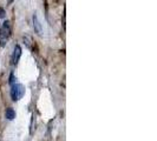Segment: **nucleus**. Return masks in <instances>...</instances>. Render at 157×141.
Listing matches in <instances>:
<instances>
[{"label":"nucleus","mask_w":157,"mask_h":141,"mask_svg":"<svg viewBox=\"0 0 157 141\" xmlns=\"http://www.w3.org/2000/svg\"><path fill=\"white\" fill-rule=\"evenodd\" d=\"M6 16V12H5V9L2 7H0V19H2V18H5Z\"/></svg>","instance_id":"6e6552de"},{"label":"nucleus","mask_w":157,"mask_h":141,"mask_svg":"<svg viewBox=\"0 0 157 141\" xmlns=\"http://www.w3.org/2000/svg\"><path fill=\"white\" fill-rule=\"evenodd\" d=\"M25 94V87L21 84H13L11 87V98L13 101H19Z\"/></svg>","instance_id":"f03ea898"},{"label":"nucleus","mask_w":157,"mask_h":141,"mask_svg":"<svg viewBox=\"0 0 157 141\" xmlns=\"http://www.w3.org/2000/svg\"><path fill=\"white\" fill-rule=\"evenodd\" d=\"M24 42L27 47H31V39L29 37H24Z\"/></svg>","instance_id":"423d86ee"},{"label":"nucleus","mask_w":157,"mask_h":141,"mask_svg":"<svg viewBox=\"0 0 157 141\" xmlns=\"http://www.w3.org/2000/svg\"><path fill=\"white\" fill-rule=\"evenodd\" d=\"M5 117H6L7 120H13L16 118V112H14V110L12 107H8L7 110H6V112H5Z\"/></svg>","instance_id":"39448f33"},{"label":"nucleus","mask_w":157,"mask_h":141,"mask_svg":"<svg viewBox=\"0 0 157 141\" xmlns=\"http://www.w3.org/2000/svg\"><path fill=\"white\" fill-rule=\"evenodd\" d=\"M33 28H34V32L38 34V35H41L43 34V28H41V24H40L38 16H33Z\"/></svg>","instance_id":"20e7f679"},{"label":"nucleus","mask_w":157,"mask_h":141,"mask_svg":"<svg viewBox=\"0 0 157 141\" xmlns=\"http://www.w3.org/2000/svg\"><path fill=\"white\" fill-rule=\"evenodd\" d=\"M16 80L17 79L14 78V74H13V73H11V77H10V84H11V85H13Z\"/></svg>","instance_id":"0eeeda50"},{"label":"nucleus","mask_w":157,"mask_h":141,"mask_svg":"<svg viewBox=\"0 0 157 141\" xmlns=\"http://www.w3.org/2000/svg\"><path fill=\"white\" fill-rule=\"evenodd\" d=\"M12 34V27L10 21H5L0 27V47H4L7 44L8 39Z\"/></svg>","instance_id":"f257e3e1"},{"label":"nucleus","mask_w":157,"mask_h":141,"mask_svg":"<svg viewBox=\"0 0 157 141\" xmlns=\"http://www.w3.org/2000/svg\"><path fill=\"white\" fill-rule=\"evenodd\" d=\"M20 56H21V47L19 46V45H16L13 54H12V65H17V63H19Z\"/></svg>","instance_id":"7ed1b4c3"}]
</instances>
